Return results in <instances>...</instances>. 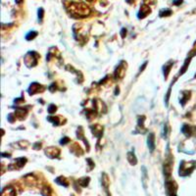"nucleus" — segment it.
<instances>
[{
	"instance_id": "nucleus-23",
	"label": "nucleus",
	"mask_w": 196,
	"mask_h": 196,
	"mask_svg": "<svg viewBox=\"0 0 196 196\" xmlns=\"http://www.w3.org/2000/svg\"><path fill=\"white\" fill-rule=\"evenodd\" d=\"M169 131H170V130H169V125H166V127L164 128V135L166 136V137L168 136V133H169Z\"/></svg>"
},
{
	"instance_id": "nucleus-11",
	"label": "nucleus",
	"mask_w": 196,
	"mask_h": 196,
	"mask_svg": "<svg viewBox=\"0 0 196 196\" xmlns=\"http://www.w3.org/2000/svg\"><path fill=\"white\" fill-rule=\"evenodd\" d=\"M182 131L183 133L185 134L186 136H191L192 134H193V133H194V130H193V128H191L190 125H184L182 127Z\"/></svg>"
},
{
	"instance_id": "nucleus-19",
	"label": "nucleus",
	"mask_w": 196,
	"mask_h": 196,
	"mask_svg": "<svg viewBox=\"0 0 196 196\" xmlns=\"http://www.w3.org/2000/svg\"><path fill=\"white\" fill-rule=\"evenodd\" d=\"M47 120H48V121H50V122H52V124H54L55 125H59V122H59V120H58V118H57V117H48V118H47Z\"/></svg>"
},
{
	"instance_id": "nucleus-5",
	"label": "nucleus",
	"mask_w": 196,
	"mask_h": 196,
	"mask_svg": "<svg viewBox=\"0 0 196 196\" xmlns=\"http://www.w3.org/2000/svg\"><path fill=\"white\" fill-rule=\"evenodd\" d=\"M45 154H46V156H48L49 158H58L60 155V150L57 148V147H48V148L45 149Z\"/></svg>"
},
{
	"instance_id": "nucleus-8",
	"label": "nucleus",
	"mask_w": 196,
	"mask_h": 196,
	"mask_svg": "<svg viewBox=\"0 0 196 196\" xmlns=\"http://www.w3.org/2000/svg\"><path fill=\"white\" fill-rule=\"evenodd\" d=\"M26 162H27V159H26V158H24V157L18 158V159H16V160H15L14 163L11 165L10 168H14V169H20V168H22L24 165L26 164Z\"/></svg>"
},
{
	"instance_id": "nucleus-25",
	"label": "nucleus",
	"mask_w": 196,
	"mask_h": 196,
	"mask_svg": "<svg viewBox=\"0 0 196 196\" xmlns=\"http://www.w3.org/2000/svg\"><path fill=\"white\" fill-rule=\"evenodd\" d=\"M125 33H127V30H125V29H122V32H121V35H122V37H125Z\"/></svg>"
},
{
	"instance_id": "nucleus-3",
	"label": "nucleus",
	"mask_w": 196,
	"mask_h": 196,
	"mask_svg": "<svg viewBox=\"0 0 196 196\" xmlns=\"http://www.w3.org/2000/svg\"><path fill=\"white\" fill-rule=\"evenodd\" d=\"M38 57H39V55L36 53V52L30 51L26 55V57H24V64H26L29 68L35 66L36 64H37Z\"/></svg>"
},
{
	"instance_id": "nucleus-9",
	"label": "nucleus",
	"mask_w": 196,
	"mask_h": 196,
	"mask_svg": "<svg viewBox=\"0 0 196 196\" xmlns=\"http://www.w3.org/2000/svg\"><path fill=\"white\" fill-rule=\"evenodd\" d=\"M147 144H148L149 150L151 152L155 149V135H154V133H149L148 138H147Z\"/></svg>"
},
{
	"instance_id": "nucleus-10",
	"label": "nucleus",
	"mask_w": 196,
	"mask_h": 196,
	"mask_svg": "<svg viewBox=\"0 0 196 196\" xmlns=\"http://www.w3.org/2000/svg\"><path fill=\"white\" fill-rule=\"evenodd\" d=\"M91 128H92V133L95 134L98 138H100L103 133V128L99 125H92Z\"/></svg>"
},
{
	"instance_id": "nucleus-14",
	"label": "nucleus",
	"mask_w": 196,
	"mask_h": 196,
	"mask_svg": "<svg viewBox=\"0 0 196 196\" xmlns=\"http://www.w3.org/2000/svg\"><path fill=\"white\" fill-rule=\"evenodd\" d=\"M182 98H180V103H182V105H184L185 102L189 99V97H190V92H188V91H182Z\"/></svg>"
},
{
	"instance_id": "nucleus-12",
	"label": "nucleus",
	"mask_w": 196,
	"mask_h": 196,
	"mask_svg": "<svg viewBox=\"0 0 196 196\" xmlns=\"http://www.w3.org/2000/svg\"><path fill=\"white\" fill-rule=\"evenodd\" d=\"M127 156H128V161L130 162L131 165H136L137 159L135 157V155H134L133 152H128Z\"/></svg>"
},
{
	"instance_id": "nucleus-18",
	"label": "nucleus",
	"mask_w": 196,
	"mask_h": 196,
	"mask_svg": "<svg viewBox=\"0 0 196 196\" xmlns=\"http://www.w3.org/2000/svg\"><path fill=\"white\" fill-rule=\"evenodd\" d=\"M172 15V11L170 9H165V10H161L160 12V17H168Z\"/></svg>"
},
{
	"instance_id": "nucleus-26",
	"label": "nucleus",
	"mask_w": 196,
	"mask_h": 196,
	"mask_svg": "<svg viewBox=\"0 0 196 196\" xmlns=\"http://www.w3.org/2000/svg\"><path fill=\"white\" fill-rule=\"evenodd\" d=\"M87 1H92V0H87Z\"/></svg>"
},
{
	"instance_id": "nucleus-4",
	"label": "nucleus",
	"mask_w": 196,
	"mask_h": 196,
	"mask_svg": "<svg viewBox=\"0 0 196 196\" xmlns=\"http://www.w3.org/2000/svg\"><path fill=\"white\" fill-rule=\"evenodd\" d=\"M125 66H127V63H125L124 61H122V62L120 63V65L118 66V68L116 69V71H115V79H120L124 76L125 69H127V67Z\"/></svg>"
},
{
	"instance_id": "nucleus-24",
	"label": "nucleus",
	"mask_w": 196,
	"mask_h": 196,
	"mask_svg": "<svg viewBox=\"0 0 196 196\" xmlns=\"http://www.w3.org/2000/svg\"><path fill=\"white\" fill-rule=\"evenodd\" d=\"M180 3H182V0H174V5H180Z\"/></svg>"
},
{
	"instance_id": "nucleus-20",
	"label": "nucleus",
	"mask_w": 196,
	"mask_h": 196,
	"mask_svg": "<svg viewBox=\"0 0 196 196\" xmlns=\"http://www.w3.org/2000/svg\"><path fill=\"white\" fill-rule=\"evenodd\" d=\"M56 110H57L56 106L53 105V104H51V105L48 107V113H49V114H53V113H55Z\"/></svg>"
},
{
	"instance_id": "nucleus-21",
	"label": "nucleus",
	"mask_w": 196,
	"mask_h": 196,
	"mask_svg": "<svg viewBox=\"0 0 196 196\" xmlns=\"http://www.w3.org/2000/svg\"><path fill=\"white\" fill-rule=\"evenodd\" d=\"M43 15H44V11L42 8H39L38 9V19L40 20V22L42 21V18H43Z\"/></svg>"
},
{
	"instance_id": "nucleus-1",
	"label": "nucleus",
	"mask_w": 196,
	"mask_h": 196,
	"mask_svg": "<svg viewBox=\"0 0 196 196\" xmlns=\"http://www.w3.org/2000/svg\"><path fill=\"white\" fill-rule=\"evenodd\" d=\"M65 7L71 16L75 18H84L90 14L89 8L84 3L65 2Z\"/></svg>"
},
{
	"instance_id": "nucleus-13",
	"label": "nucleus",
	"mask_w": 196,
	"mask_h": 196,
	"mask_svg": "<svg viewBox=\"0 0 196 196\" xmlns=\"http://www.w3.org/2000/svg\"><path fill=\"white\" fill-rule=\"evenodd\" d=\"M172 66H173V62L170 61V62H168L166 65L164 66V74H165V79L168 78V75H169V73L172 69Z\"/></svg>"
},
{
	"instance_id": "nucleus-17",
	"label": "nucleus",
	"mask_w": 196,
	"mask_h": 196,
	"mask_svg": "<svg viewBox=\"0 0 196 196\" xmlns=\"http://www.w3.org/2000/svg\"><path fill=\"white\" fill-rule=\"evenodd\" d=\"M88 182H89V177H82L79 180V183L81 186H87Z\"/></svg>"
},
{
	"instance_id": "nucleus-16",
	"label": "nucleus",
	"mask_w": 196,
	"mask_h": 196,
	"mask_svg": "<svg viewBox=\"0 0 196 196\" xmlns=\"http://www.w3.org/2000/svg\"><path fill=\"white\" fill-rule=\"evenodd\" d=\"M36 35H37V32H33V30H32V32H30L26 35V39H27V40H32V39L36 37Z\"/></svg>"
},
{
	"instance_id": "nucleus-22",
	"label": "nucleus",
	"mask_w": 196,
	"mask_h": 196,
	"mask_svg": "<svg viewBox=\"0 0 196 196\" xmlns=\"http://www.w3.org/2000/svg\"><path fill=\"white\" fill-rule=\"evenodd\" d=\"M68 142H70V138H69V137H64L63 139L60 140V143H61V144H63V145L67 144Z\"/></svg>"
},
{
	"instance_id": "nucleus-7",
	"label": "nucleus",
	"mask_w": 196,
	"mask_h": 196,
	"mask_svg": "<svg viewBox=\"0 0 196 196\" xmlns=\"http://www.w3.org/2000/svg\"><path fill=\"white\" fill-rule=\"evenodd\" d=\"M150 8L148 7L147 5L143 4L141 7H140V10H139V13L137 15V17L139 18V19H143V18H145L147 15L150 13Z\"/></svg>"
},
{
	"instance_id": "nucleus-6",
	"label": "nucleus",
	"mask_w": 196,
	"mask_h": 196,
	"mask_svg": "<svg viewBox=\"0 0 196 196\" xmlns=\"http://www.w3.org/2000/svg\"><path fill=\"white\" fill-rule=\"evenodd\" d=\"M43 89H44V87L42 86L41 84H37V82H33L29 88V94L30 95H33V94L37 93L39 91H42Z\"/></svg>"
},
{
	"instance_id": "nucleus-2",
	"label": "nucleus",
	"mask_w": 196,
	"mask_h": 196,
	"mask_svg": "<svg viewBox=\"0 0 196 196\" xmlns=\"http://www.w3.org/2000/svg\"><path fill=\"white\" fill-rule=\"evenodd\" d=\"M196 166V162H184L182 161L179 166V174L182 177L188 176L191 174V172L194 170Z\"/></svg>"
},
{
	"instance_id": "nucleus-15",
	"label": "nucleus",
	"mask_w": 196,
	"mask_h": 196,
	"mask_svg": "<svg viewBox=\"0 0 196 196\" xmlns=\"http://www.w3.org/2000/svg\"><path fill=\"white\" fill-rule=\"evenodd\" d=\"M56 182L59 183L60 185H64V186H68V184H69L68 180H67L64 177H59L58 179H56Z\"/></svg>"
}]
</instances>
